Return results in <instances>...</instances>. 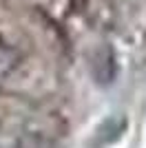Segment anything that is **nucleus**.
I'll list each match as a JSON object with an SVG mask.
<instances>
[{"label":"nucleus","instance_id":"obj_1","mask_svg":"<svg viewBox=\"0 0 146 148\" xmlns=\"http://www.w3.org/2000/svg\"><path fill=\"white\" fill-rule=\"evenodd\" d=\"M93 77L100 86H109L115 82V75H117V58L113 53L111 47H104L95 53L93 58Z\"/></svg>","mask_w":146,"mask_h":148},{"label":"nucleus","instance_id":"obj_4","mask_svg":"<svg viewBox=\"0 0 146 148\" xmlns=\"http://www.w3.org/2000/svg\"><path fill=\"white\" fill-rule=\"evenodd\" d=\"M18 148H55V144L44 135H38V133H27V135L20 137Z\"/></svg>","mask_w":146,"mask_h":148},{"label":"nucleus","instance_id":"obj_3","mask_svg":"<svg viewBox=\"0 0 146 148\" xmlns=\"http://www.w3.org/2000/svg\"><path fill=\"white\" fill-rule=\"evenodd\" d=\"M18 66V53L9 49L5 42H0V77H5Z\"/></svg>","mask_w":146,"mask_h":148},{"label":"nucleus","instance_id":"obj_2","mask_svg":"<svg viewBox=\"0 0 146 148\" xmlns=\"http://www.w3.org/2000/svg\"><path fill=\"white\" fill-rule=\"evenodd\" d=\"M124 130H126V117H124V115L109 117L97 128V144H100V146H111V144H115L122 137Z\"/></svg>","mask_w":146,"mask_h":148}]
</instances>
